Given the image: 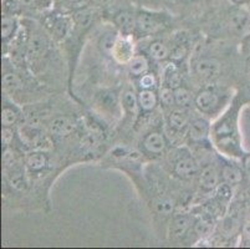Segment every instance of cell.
I'll return each mask as SVG.
<instances>
[{
  "label": "cell",
  "mask_w": 250,
  "mask_h": 249,
  "mask_svg": "<svg viewBox=\"0 0 250 249\" xmlns=\"http://www.w3.org/2000/svg\"><path fill=\"white\" fill-rule=\"evenodd\" d=\"M195 70L202 79L212 81L219 76L222 68H220L219 61L215 59H202L195 66Z\"/></svg>",
  "instance_id": "cell-1"
},
{
  "label": "cell",
  "mask_w": 250,
  "mask_h": 249,
  "mask_svg": "<svg viewBox=\"0 0 250 249\" xmlns=\"http://www.w3.org/2000/svg\"><path fill=\"white\" fill-rule=\"evenodd\" d=\"M112 54L118 63H129L133 58V43H131L128 39L118 38Z\"/></svg>",
  "instance_id": "cell-2"
},
{
  "label": "cell",
  "mask_w": 250,
  "mask_h": 249,
  "mask_svg": "<svg viewBox=\"0 0 250 249\" xmlns=\"http://www.w3.org/2000/svg\"><path fill=\"white\" fill-rule=\"evenodd\" d=\"M174 172L179 177L184 178V180H189V178H193L198 173V164H197L195 159L192 158L190 156L182 157L181 159L176 162Z\"/></svg>",
  "instance_id": "cell-3"
},
{
  "label": "cell",
  "mask_w": 250,
  "mask_h": 249,
  "mask_svg": "<svg viewBox=\"0 0 250 249\" xmlns=\"http://www.w3.org/2000/svg\"><path fill=\"white\" fill-rule=\"evenodd\" d=\"M218 95L210 90H202L198 95L195 96V106L198 107L199 111L202 113H210L217 107Z\"/></svg>",
  "instance_id": "cell-4"
},
{
  "label": "cell",
  "mask_w": 250,
  "mask_h": 249,
  "mask_svg": "<svg viewBox=\"0 0 250 249\" xmlns=\"http://www.w3.org/2000/svg\"><path fill=\"white\" fill-rule=\"evenodd\" d=\"M219 183V173L214 166H207L199 173V184L204 191H213Z\"/></svg>",
  "instance_id": "cell-5"
},
{
  "label": "cell",
  "mask_w": 250,
  "mask_h": 249,
  "mask_svg": "<svg viewBox=\"0 0 250 249\" xmlns=\"http://www.w3.org/2000/svg\"><path fill=\"white\" fill-rule=\"evenodd\" d=\"M136 27L143 34H153L161 29V24L151 14L141 13L136 17Z\"/></svg>",
  "instance_id": "cell-6"
},
{
  "label": "cell",
  "mask_w": 250,
  "mask_h": 249,
  "mask_svg": "<svg viewBox=\"0 0 250 249\" xmlns=\"http://www.w3.org/2000/svg\"><path fill=\"white\" fill-rule=\"evenodd\" d=\"M143 146L151 154H162L166 150V140L161 132H151L143 140Z\"/></svg>",
  "instance_id": "cell-7"
},
{
  "label": "cell",
  "mask_w": 250,
  "mask_h": 249,
  "mask_svg": "<svg viewBox=\"0 0 250 249\" xmlns=\"http://www.w3.org/2000/svg\"><path fill=\"white\" fill-rule=\"evenodd\" d=\"M75 130V123L69 117H58L50 125V132L58 137L69 136Z\"/></svg>",
  "instance_id": "cell-8"
},
{
  "label": "cell",
  "mask_w": 250,
  "mask_h": 249,
  "mask_svg": "<svg viewBox=\"0 0 250 249\" xmlns=\"http://www.w3.org/2000/svg\"><path fill=\"white\" fill-rule=\"evenodd\" d=\"M209 134V123L204 118H197L193 121L189 126V137L190 140L199 142L206 140Z\"/></svg>",
  "instance_id": "cell-9"
},
{
  "label": "cell",
  "mask_w": 250,
  "mask_h": 249,
  "mask_svg": "<svg viewBox=\"0 0 250 249\" xmlns=\"http://www.w3.org/2000/svg\"><path fill=\"white\" fill-rule=\"evenodd\" d=\"M188 123H189V118H188L187 113L184 111L183 107H178L174 109L169 115V126L176 131H183L184 129H187Z\"/></svg>",
  "instance_id": "cell-10"
},
{
  "label": "cell",
  "mask_w": 250,
  "mask_h": 249,
  "mask_svg": "<svg viewBox=\"0 0 250 249\" xmlns=\"http://www.w3.org/2000/svg\"><path fill=\"white\" fill-rule=\"evenodd\" d=\"M165 81H166V85H167L168 88L173 89V90L181 88V84H182L181 72H179L177 66L173 65V64H169V65L166 66Z\"/></svg>",
  "instance_id": "cell-11"
},
{
  "label": "cell",
  "mask_w": 250,
  "mask_h": 249,
  "mask_svg": "<svg viewBox=\"0 0 250 249\" xmlns=\"http://www.w3.org/2000/svg\"><path fill=\"white\" fill-rule=\"evenodd\" d=\"M138 102L143 111H152L157 106L158 97L153 90H141L138 93Z\"/></svg>",
  "instance_id": "cell-12"
},
{
  "label": "cell",
  "mask_w": 250,
  "mask_h": 249,
  "mask_svg": "<svg viewBox=\"0 0 250 249\" xmlns=\"http://www.w3.org/2000/svg\"><path fill=\"white\" fill-rule=\"evenodd\" d=\"M248 24V13L244 10H236L231 14L229 20V26L233 33L239 34L244 30V27Z\"/></svg>",
  "instance_id": "cell-13"
},
{
  "label": "cell",
  "mask_w": 250,
  "mask_h": 249,
  "mask_svg": "<svg viewBox=\"0 0 250 249\" xmlns=\"http://www.w3.org/2000/svg\"><path fill=\"white\" fill-rule=\"evenodd\" d=\"M46 156L42 152H31V154L26 156V159H25L26 167L30 171H33V172L42 171L46 166Z\"/></svg>",
  "instance_id": "cell-14"
},
{
  "label": "cell",
  "mask_w": 250,
  "mask_h": 249,
  "mask_svg": "<svg viewBox=\"0 0 250 249\" xmlns=\"http://www.w3.org/2000/svg\"><path fill=\"white\" fill-rule=\"evenodd\" d=\"M115 23L126 34L131 33L136 27V18L131 13H127V11L118 14L117 17L115 18Z\"/></svg>",
  "instance_id": "cell-15"
},
{
  "label": "cell",
  "mask_w": 250,
  "mask_h": 249,
  "mask_svg": "<svg viewBox=\"0 0 250 249\" xmlns=\"http://www.w3.org/2000/svg\"><path fill=\"white\" fill-rule=\"evenodd\" d=\"M128 68L133 76H142L148 70V63H147L146 58H143V56H135L128 63Z\"/></svg>",
  "instance_id": "cell-16"
},
{
  "label": "cell",
  "mask_w": 250,
  "mask_h": 249,
  "mask_svg": "<svg viewBox=\"0 0 250 249\" xmlns=\"http://www.w3.org/2000/svg\"><path fill=\"white\" fill-rule=\"evenodd\" d=\"M222 177L226 183L236 184L243 180V173L234 166H224L222 170Z\"/></svg>",
  "instance_id": "cell-17"
},
{
  "label": "cell",
  "mask_w": 250,
  "mask_h": 249,
  "mask_svg": "<svg viewBox=\"0 0 250 249\" xmlns=\"http://www.w3.org/2000/svg\"><path fill=\"white\" fill-rule=\"evenodd\" d=\"M148 52L152 58L156 59V60L158 61L165 60V59H167L168 56H169V50H168V47L166 46L165 43H162V41L160 40L153 41V43L149 45Z\"/></svg>",
  "instance_id": "cell-18"
},
{
  "label": "cell",
  "mask_w": 250,
  "mask_h": 249,
  "mask_svg": "<svg viewBox=\"0 0 250 249\" xmlns=\"http://www.w3.org/2000/svg\"><path fill=\"white\" fill-rule=\"evenodd\" d=\"M3 88L8 92H15L22 88V82L18 75L8 72L3 76Z\"/></svg>",
  "instance_id": "cell-19"
},
{
  "label": "cell",
  "mask_w": 250,
  "mask_h": 249,
  "mask_svg": "<svg viewBox=\"0 0 250 249\" xmlns=\"http://www.w3.org/2000/svg\"><path fill=\"white\" fill-rule=\"evenodd\" d=\"M124 106L129 113L136 115L140 109V102H138V95H136L133 91H126L124 95Z\"/></svg>",
  "instance_id": "cell-20"
},
{
  "label": "cell",
  "mask_w": 250,
  "mask_h": 249,
  "mask_svg": "<svg viewBox=\"0 0 250 249\" xmlns=\"http://www.w3.org/2000/svg\"><path fill=\"white\" fill-rule=\"evenodd\" d=\"M174 99H176V105L178 107H187L192 102V93L187 89L181 86L174 90Z\"/></svg>",
  "instance_id": "cell-21"
},
{
  "label": "cell",
  "mask_w": 250,
  "mask_h": 249,
  "mask_svg": "<svg viewBox=\"0 0 250 249\" xmlns=\"http://www.w3.org/2000/svg\"><path fill=\"white\" fill-rule=\"evenodd\" d=\"M188 227H189V219H188V217L178 216L174 219L173 232L177 237L183 236L184 233L187 232Z\"/></svg>",
  "instance_id": "cell-22"
},
{
  "label": "cell",
  "mask_w": 250,
  "mask_h": 249,
  "mask_svg": "<svg viewBox=\"0 0 250 249\" xmlns=\"http://www.w3.org/2000/svg\"><path fill=\"white\" fill-rule=\"evenodd\" d=\"M160 101L161 104L165 107H172L174 104H176V99H174V90L173 89L163 88L160 92Z\"/></svg>",
  "instance_id": "cell-23"
},
{
  "label": "cell",
  "mask_w": 250,
  "mask_h": 249,
  "mask_svg": "<svg viewBox=\"0 0 250 249\" xmlns=\"http://www.w3.org/2000/svg\"><path fill=\"white\" fill-rule=\"evenodd\" d=\"M15 29V20L10 17H4L1 19V38L3 40L10 38Z\"/></svg>",
  "instance_id": "cell-24"
},
{
  "label": "cell",
  "mask_w": 250,
  "mask_h": 249,
  "mask_svg": "<svg viewBox=\"0 0 250 249\" xmlns=\"http://www.w3.org/2000/svg\"><path fill=\"white\" fill-rule=\"evenodd\" d=\"M18 120V113H15L13 109L5 107L1 111V123L4 127H10L13 126Z\"/></svg>",
  "instance_id": "cell-25"
},
{
  "label": "cell",
  "mask_w": 250,
  "mask_h": 249,
  "mask_svg": "<svg viewBox=\"0 0 250 249\" xmlns=\"http://www.w3.org/2000/svg\"><path fill=\"white\" fill-rule=\"evenodd\" d=\"M156 208H157V212H158V213L167 216V214H170L172 212H173L174 202L172 200H168V198H166V200H162L157 203Z\"/></svg>",
  "instance_id": "cell-26"
},
{
  "label": "cell",
  "mask_w": 250,
  "mask_h": 249,
  "mask_svg": "<svg viewBox=\"0 0 250 249\" xmlns=\"http://www.w3.org/2000/svg\"><path fill=\"white\" fill-rule=\"evenodd\" d=\"M140 86L142 90H152L156 86V77L153 74H145L140 79Z\"/></svg>",
  "instance_id": "cell-27"
},
{
  "label": "cell",
  "mask_w": 250,
  "mask_h": 249,
  "mask_svg": "<svg viewBox=\"0 0 250 249\" xmlns=\"http://www.w3.org/2000/svg\"><path fill=\"white\" fill-rule=\"evenodd\" d=\"M117 36L115 34H107L101 39V47L104 51H112L117 41Z\"/></svg>",
  "instance_id": "cell-28"
},
{
  "label": "cell",
  "mask_w": 250,
  "mask_h": 249,
  "mask_svg": "<svg viewBox=\"0 0 250 249\" xmlns=\"http://www.w3.org/2000/svg\"><path fill=\"white\" fill-rule=\"evenodd\" d=\"M187 55V49L184 45H177L172 49V51L169 52V58L173 61H181L183 60L184 56Z\"/></svg>",
  "instance_id": "cell-29"
},
{
  "label": "cell",
  "mask_w": 250,
  "mask_h": 249,
  "mask_svg": "<svg viewBox=\"0 0 250 249\" xmlns=\"http://www.w3.org/2000/svg\"><path fill=\"white\" fill-rule=\"evenodd\" d=\"M194 229L199 236H206V234L210 233V230H212V225H210V222L206 221V219H199L197 225H195Z\"/></svg>",
  "instance_id": "cell-30"
},
{
  "label": "cell",
  "mask_w": 250,
  "mask_h": 249,
  "mask_svg": "<svg viewBox=\"0 0 250 249\" xmlns=\"http://www.w3.org/2000/svg\"><path fill=\"white\" fill-rule=\"evenodd\" d=\"M10 184L11 187H14L17 189H24L25 188V180L21 172H14L10 177Z\"/></svg>",
  "instance_id": "cell-31"
},
{
  "label": "cell",
  "mask_w": 250,
  "mask_h": 249,
  "mask_svg": "<svg viewBox=\"0 0 250 249\" xmlns=\"http://www.w3.org/2000/svg\"><path fill=\"white\" fill-rule=\"evenodd\" d=\"M15 162V154L14 151L10 148H6L3 152V163L5 167H11Z\"/></svg>",
  "instance_id": "cell-32"
},
{
  "label": "cell",
  "mask_w": 250,
  "mask_h": 249,
  "mask_svg": "<svg viewBox=\"0 0 250 249\" xmlns=\"http://www.w3.org/2000/svg\"><path fill=\"white\" fill-rule=\"evenodd\" d=\"M13 138H14V132H13V130H11L10 127H4V129L1 130V141H3L4 145H10Z\"/></svg>",
  "instance_id": "cell-33"
},
{
  "label": "cell",
  "mask_w": 250,
  "mask_h": 249,
  "mask_svg": "<svg viewBox=\"0 0 250 249\" xmlns=\"http://www.w3.org/2000/svg\"><path fill=\"white\" fill-rule=\"evenodd\" d=\"M243 51L250 59V35L245 36L243 40Z\"/></svg>",
  "instance_id": "cell-34"
},
{
  "label": "cell",
  "mask_w": 250,
  "mask_h": 249,
  "mask_svg": "<svg viewBox=\"0 0 250 249\" xmlns=\"http://www.w3.org/2000/svg\"><path fill=\"white\" fill-rule=\"evenodd\" d=\"M18 3L22 6H33L35 5L36 0H18Z\"/></svg>",
  "instance_id": "cell-35"
},
{
  "label": "cell",
  "mask_w": 250,
  "mask_h": 249,
  "mask_svg": "<svg viewBox=\"0 0 250 249\" xmlns=\"http://www.w3.org/2000/svg\"><path fill=\"white\" fill-rule=\"evenodd\" d=\"M244 236L248 241H250V221L245 223L244 226Z\"/></svg>",
  "instance_id": "cell-36"
},
{
  "label": "cell",
  "mask_w": 250,
  "mask_h": 249,
  "mask_svg": "<svg viewBox=\"0 0 250 249\" xmlns=\"http://www.w3.org/2000/svg\"><path fill=\"white\" fill-rule=\"evenodd\" d=\"M231 4H234V5H242V4H245L248 1V0H229Z\"/></svg>",
  "instance_id": "cell-37"
},
{
  "label": "cell",
  "mask_w": 250,
  "mask_h": 249,
  "mask_svg": "<svg viewBox=\"0 0 250 249\" xmlns=\"http://www.w3.org/2000/svg\"><path fill=\"white\" fill-rule=\"evenodd\" d=\"M69 1H77V0H69Z\"/></svg>",
  "instance_id": "cell-38"
}]
</instances>
